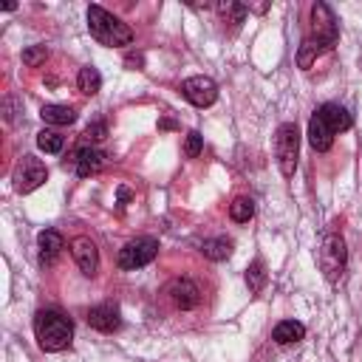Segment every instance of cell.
<instances>
[{
	"label": "cell",
	"mask_w": 362,
	"mask_h": 362,
	"mask_svg": "<svg viewBox=\"0 0 362 362\" xmlns=\"http://www.w3.org/2000/svg\"><path fill=\"white\" fill-rule=\"evenodd\" d=\"M34 337L37 345L48 354L65 351L74 339V322L57 308H42L34 314Z\"/></svg>",
	"instance_id": "cell-1"
},
{
	"label": "cell",
	"mask_w": 362,
	"mask_h": 362,
	"mask_svg": "<svg viewBox=\"0 0 362 362\" xmlns=\"http://www.w3.org/2000/svg\"><path fill=\"white\" fill-rule=\"evenodd\" d=\"M88 31L99 45H107V48L133 42V28L102 6H88Z\"/></svg>",
	"instance_id": "cell-2"
},
{
	"label": "cell",
	"mask_w": 362,
	"mask_h": 362,
	"mask_svg": "<svg viewBox=\"0 0 362 362\" xmlns=\"http://www.w3.org/2000/svg\"><path fill=\"white\" fill-rule=\"evenodd\" d=\"M274 150H277L280 173H283L286 178H291L294 170H297V158H300V130H297L294 122H283V124L277 127Z\"/></svg>",
	"instance_id": "cell-3"
},
{
	"label": "cell",
	"mask_w": 362,
	"mask_h": 362,
	"mask_svg": "<svg viewBox=\"0 0 362 362\" xmlns=\"http://www.w3.org/2000/svg\"><path fill=\"white\" fill-rule=\"evenodd\" d=\"M311 40L325 51V48H334L337 40H339V23L331 11L328 3H314L311 6Z\"/></svg>",
	"instance_id": "cell-4"
},
{
	"label": "cell",
	"mask_w": 362,
	"mask_h": 362,
	"mask_svg": "<svg viewBox=\"0 0 362 362\" xmlns=\"http://www.w3.org/2000/svg\"><path fill=\"white\" fill-rule=\"evenodd\" d=\"M156 255H158V240L150 238V235H144V238H136V240L124 243V246L119 249L116 263H119V269H124V272H136V269L153 263Z\"/></svg>",
	"instance_id": "cell-5"
},
{
	"label": "cell",
	"mask_w": 362,
	"mask_h": 362,
	"mask_svg": "<svg viewBox=\"0 0 362 362\" xmlns=\"http://www.w3.org/2000/svg\"><path fill=\"white\" fill-rule=\"evenodd\" d=\"M345 263H348V249H345V240L339 235H325L322 238V246H320V269L325 274V280H339L342 272H345Z\"/></svg>",
	"instance_id": "cell-6"
},
{
	"label": "cell",
	"mask_w": 362,
	"mask_h": 362,
	"mask_svg": "<svg viewBox=\"0 0 362 362\" xmlns=\"http://www.w3.org/2000/svg\"><path fill=\"white\" fill-rule=\"evenodd\" d=\"M45 178H48V170H45V164H42L37 156H23V158L14 164V170H11L14 189L23 192V195H25V192H34L37 187H42Z\"/></svg>",
	"instance_id": "cell-7"
},
{
	"label": "cell",
	"mask_w": 362,
	"mask_h": 362,
	"mask_svg": "<svg viewBox=\"0 0 362 362\" xmlns=\"http://www.w3.org/2000/svg\"><path fill=\"white\" fill-rule=\"evenodd\" d=\"M181 93L195 107H209L218 99V85L209 76H189L181 82Z\"/></svg>",
	"instance_id": "cell-8"
},
{
	"label": "cell",
	"mask_w": 362,
	"mask_h": 362,
	"mask_svg": "<svg viewBox=\"0 0 362 362\" xmlns=\"http://www.w3.org/2000/svg\"><path fill=\"white\" fill-rule=\"evenodd\" d=\"M71 255H74V260H76V266L85 277H93L99 272V249L90 238H82V235L74 238L71 240Z\"/></svg>",
	"instance_id": "cell-9"
},
{
	"label": "cell",
	"mask_w": 362,
	"mask_h": 362,
	"mask_svg": "<svg viewBox=\"0 0 362 362\" xmlns=\"http://www.w3.org/2000/svg\"><path fill=\"white\" fill-rule=\"evenodd\" d=\"M68 164L74 167V173H76L79 178H90V175H96V173L102 170L105 156H102L96 147H76L74 156L65 158V167H68Z\"/></svg>",
	"instance_id": "cell-10"
},
{
	"label": "cell",
	"mask_w": 362,
	"mask_h": 362,
	"mask_svg": "<svg viewBox=\"0 0 362 362\" xmlns=\"http://www.w3.org/2000/svg\"><path fill=\"white\" fill-rule=\"evenodd\" d=\"M88 325L102 331V334H113L122 328V314H119V305L116 303H99L88 311Z\"/></svg>",
	"instance_id": "cell-11"
},
{
	"label": "cell",
	"mask_w": 362,
	"mask_h": 362,
	"mask_svg": "<svg viewBox=\"0 0 362 362\" xmlns=\"http://www.w3.org/2000/svg\"><path fill=\"white\" fill-rule=\"evenodd\" d=\"M167 294H170V300L175 303V308H181V311H189V308H195V305L201 303V288H198L189 277L173 280L170 288H167Z\"/></svg>",
	"instance_id": "cell-12"
},
{
	"label": "cell",
	"mask_w": 362,
	"mask_h": 362,
	"mask_svg": "<svg viewBox=\"0 0 362 362\" xmlns=\"http://www.w3.org/2000/svg\"><path fill=\"white\" fill-rule=\"evenodd\" d=\"M317 113L322 116V122L328 124V130L337 136V133H345V130H351V124H354V119H351V113L342 107V105H337V102H325L322 107H317Z\"/></svg>",
	"instance_id": "cell-13"
},
{
	"label": "cell",
	"mask_w": 362,
	"mask_h": 362,
	"mask_svg": "<svg viewBox=\"0 0 362 362\" xmlns=\"http://www.w3.org/2000/svg\"><path fill=\"white\" fill-rule=\"evenodd\" d=\"M308 144L317 150V153H325V150H331V144H334V133L328 130V124L322 122V116L314 110V116L308 119Z\"/></svg>",
	"instance_id": "cell-14"
},
{
	"label": "cell",
	"mask_w": 362,
	"mask_h": 362,
	"mask_svg": "<svg viewBox=\"0 0 362 362\" xmlns=\"http://www.w3.org/2000/svg\"><path fill=\"white\" fill-rule=\"evenodd\" d=\"M37 243H40V263H54L59 257V252L65 249V240L57 229H42Z\"/></svg>",
	"instance_id": "cell-15"
},
{
	"label": "cell",
	"mask_w": 362,
	"mask_h": 362,
	"mask_svg": "<svg viewBox=\"0 0 362 362\" xmlns=\"http://www.w3.org/2000/svg\"><path fill=\"white\" fill-rule=\"evenodd\" d=\"M303 337H305V325L297 322V320H283V322H277L274 331H272V339H274L277 345H291V342H300Z\"/></svg>",
	"instance_id": "cell-16"
},
{
	"label": "cell",
	"mask_w": 362,
	"mask_h": 362,
	"mask_svg": "<svg viewBox=\"0 0 362 362\" xmlns=\"http://www.w3.org/2000/svg\"><path fill=\"white\" fill-rule=\"evenodd\" d=\"M40 116H42L45 124H57V127L76 122V110H74L71 105H45V107L40 110Z\"/></svg>",
	"instance_id": "cell-17"
},
{
	"label": "cell",
	"mask_w": 362,
	"mask_h": 362,
	"mask_svg": "<svg viewBox=\"0 0 362 362\" xmlns=\"http://www.w3.org/2000/svg\"><path fill=\"white\" fill-rule=\"evenodd\" d=\"M76 88H79L85 96H93V93H99V88H102V74H99L93 65H85V68H79V74H76Z\"/></svg>",
	"instance_id": "cell-18"
},
{
	"label": "cell",
	"mask_w": 362,
	"mask_h": 362,
	"mask_svg": "<svg viewBox=\"0 0 362 362\" xmlns=\"http://www.w3.org/2000/svg\"><path fill=\"white\" fill-rule=\"evenodd\" d=\"M201 255L206 260H226L232 255V240L229 238H209L201 243Z\"/></svg>",
	"instance_id": "cell-19"
},
{
	"label": "cell",
	"mask_w": 362,
	"mask_h": 362,
	"mask_svg": "<svg viewBox=\"0 0 362 362\" xmlns=\"http://www.w3.org/2000/svg\"><path fill=\"white\" fill-rule=\"evenodd\" d=\"M266 280H269V274H266L263 260H252V263L246 266V286H249V291H252V294H260L263 286H266Z\"/></svg>",
	"instance_id": "cell-20"
},
{
	"label": "cell",
	"mask_w": 362,
	"mask_h": 362,
	"mask_svg": "<svg viewBox=\"0 0 362 362\" xmlns=\"http://www.w3.org/2000/svg\"><path fill=\"white\" fill-rule=\"evenodd\" d=\"M252 215H255V201H252V198L240 195V198H235V201L229 204V218H232L235 223H246Z\"/></svg>",
	"instance_id": "cell-21"
},
{
	"label": "cell",
	"mask_w": 362,
	"mask_h": 362,
	"mask_svg": "<svg viewBox=\"0 0 362 362\" xmlns=\"http://www.w3.org/2000/svg\"><path fill=\"white\" fill-rule=\"evenodd\" d=\"M37 147L42 150V153H59L62 147H65V136H59L57 130H40L37 133Z\"/></svg>",
	"instance_id": "cell-22"
},
{
	"label": "cell",
	"mask_w": 362,
	"mask_h": 362,
	"mask_svg": "<svg viewBox=\"0 0 362 362\" xmlns=\"http://www.w3.org/2000/svg\"><path fill=\"white\" fill-rule=\"evenodd\" d=\"M218 14H221L226 23H232V25H240V23L246 20V6L226 0V3H218Z\"/></svg>",
	"instance_id": "cell-23"
},
{
	"label": "cell",
	"mask_w": 362,
	"mask_h": 362,
	"mask_svg": "<svg viewBox=\"0 0 362 362\" xmlns=\"http://www.w3.org/2000/svg\"><path fill=\"white\" fill-rule=\"evenodd\" d=\"M322 48L308 37V40H303V45H300V54H297V65L303 68V71H308L311 68V62L317 59V54H320Z\"/></svg>",
	"instance_id": "cell-24"
},
{
	"label": "cell",
	"mask_w": 362,
	"mask_h": 362,
	"mask_svg": "<svg viewBox=\"0 0 362 362\" xmlns=\"http://www.w3.org/2000/svg\"><path fill=\"white\" fill-rule=\"evenodd\" d=\"M45 57H48V48H45V45H28V48L23 51V65L37 68V65L45 62Z\"/></svg>",
	"instance_id": "cell-25"
},
{
	"label": "cell",
	"mask_w": 362,
	"mask_h": 362,
	"mask_svg": "<svg viewBox=\"0 0 362 362\" xmlns=\"http://www.w3.org/2000/svg\"><path fill=\"white\" fill-rule=\"evenodd\" d=\"M201 150H204V136H201L198 130H189L187 139H184V156H187V158H198Z\"/></svg>",
	"instance_id": "cell-26"
},
{
	"label": "cell",
	"mask_w": 362,
	"mask_h": 362,
	"mask_svg": "<svg viewBox=\"0 0 362 362\" xmlns=\"http://www.w3.org/2000/svg\"><path fill=\"white\" fill-rule=\"evenodd\" d=\"M107 136V124L105 122H90L88 127H85V139L88 141H102Z\"/></svg>",
	"instance_id": "cell-27"
},
{
	"label": "cell",
	"mask_w": 362,
	"mask_h": 362,
	"mask_svg": "<svg viewBox=\"0 0 362 362\" xmlns=\"http://www.w3.org/2000/svg\"><path fill=\"white\" fill-rule=\"evenodd\" d=\"M130 198H133V192H130L127 187H119V209H122V206H124Z\"/></svg>",
	"instance_id": "cell-28"
},
{
	"label": "cell",
	"mask_w": 362,
	"mask_h": 362,
	"mask_svg": "<svg viewBox=\"0 0 362 362\" xmlns=\"http://www.w3.org/2000/svg\"><path fill=\"white\" fill-rule=\"evenodd\" d=\"M124 62H127V65H130V68H133V65H136V68H139V65H141V57H133V54H130V57H127V59H124Z\"/></svg>",
	"instance_id": "cell-29"
}]
</instances>
